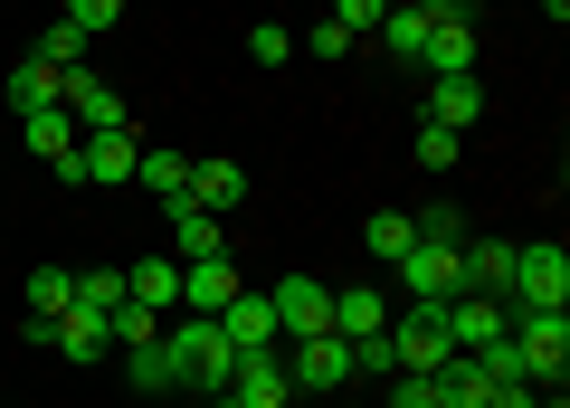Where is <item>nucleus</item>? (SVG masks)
<instances>
[{
	"label": "nucleus",
	"instance_id": "1",
	"mask_svg": "<svg viewBox=\"0 0 570 408\" xmlns=\"http://www.w3.org/2000/svg\"><path fill=\"white\" fill-rule=\"evenodd\" d=\"M163 351H171V370H181V389H200V399H219V389L238 380V351H228V332L209 324V314H163Z\"/></svg>",
	"mask_w": 570,
	"mask_h": 408
},
{
	"label": "nucleus",
	"instance_id": "2",
	"mask_svg": "<svg viewBox=\"0 0 570 408\" xmlns=\"http://www.w3.org/2000/svg\"><path fill=\"white\" fill-rule=\"evenodd\" d=\"M134 162H142V133L115 123V133H77V152L48 162V171H58L67 190H115V181H134Z\"/></svg>",
	"mask_w": 570,
	"mask_h": 408
},
{
	"label": "nucleus",
	"instance_id": "3",
	"mask_svg": "<svg viewBox=\"0 0 570 408\" xmlns=\"http://www.w3.org/2000/svg\"><path fill=\"white\" fill-rule=\"evenodd\" d=\"M276 361H285V380H295V399H343V389L362 380L343 332H305V342H285Z\"/></svg>",
	"mask_w": 570,
	"mask_h": 408
},
{
	"label": "nucleus",
	"instance_id": "4",
	"mask_svg": "<svg viewBox=\"0 0 570 408\" xmlns=\"http://www.w3.org/2000/svg\"><path fill=\"white\" fill-rule=\"evenodd\" d=\"M513 314H561L570 305V257H561V238H542V247H513Z\"/></svg>",
	"mask_w": 570,
	"mask_h": 408
},
{
	"label": "nucleus",
	"instance_id": "5",
	"mask_svg": "<svg viewBox=\"0 0 570 408\" xmlns=\"http://www.w3.org/2000/svg\"><path fill=\"white\" fill-rule=\"evenodd\" d=\"M504 342H513V361H523V380L561 389V370H570V324H561V314H513Z\"/></svg>",
	"mask_w": 570,
	"mask_h": 408
},
{
	"label": "nucleus",
	"instance_id": "6",
	"mask_svg": "<svg viewBox=\"0 0 570 408\" xmlns=\"http://www.w3.org/2000/svg\"><path fill=\"white\" fill-rule=\"evenodd\" d=\"M390 361L419 370V380H438V370L456 361V342H448V324H438V305H409L400 324H390Z\"/></svg>",
	"mask_w": 570,
	"mask_h": 408
},
{
	"label": "nucleus",
	"instance_id": "7",
	"mask_svg": "<svg viewBox=\"0 0 570 408\" xmlns=\"http://www.w3.org/2000/svg\"><path fill=\"white\" fill-rule=\"evenodd\" d=\"M266 305H276V332H285V342L333 332V286H324V276H285V286H266Z\"/></svg>",
	"mask_w": 570,
	"mask_h": 408
},
{
	"label": "nucleus",
	"instance_id": "8",
	"mask_svg": "<svg viewBox=\"0 0 570 408\" xmlns=\"http://www.w3.org/2000/svg\"><path fill=\"white\" fill-rule=\"evenodd\" d=\"M209 324L228 332V351H238V361H247V351H285V332H276V305H266L257 286H238L219 314H209Z\"/></svg>",
	"mask_w": 570,
	"mask_h": 408
},
{
	"label": "nucleus",
	"instance_id": "9",
	"mask_svg": "<svg viewBox=\"0 0 570 408\" xmlns=\"http://www.w3.org/2000/svg\"><path fill=\"white\" fill-rule=\"evenodd\" d=\"M400 295L409 305H448V295H466V266H456V247H409L400 257Z\"/></svg>",
	"mask_w": 570,
	"mask_h": 408
},
{
	"label": "nucleus",
	"instance_id": "10",
	"mask_svg": "<svg viewBox=\"0 0 570 408\" xmlns=\"http://www.w3.org/2000/svg\"><path fill=\"white\" fill-rule=\"evenodd\" d=\"M438 324H448L456 351H485V342H504L513 305H504V295H448V305H438Z\"/></svg>",
	"mask_w": 570,
	"mask_h": 408
},
{
	"label": "nucleus",
	"instance_id": "11",
	"mask_svg": "<svg viewBox=\"0 0 570 408\" xmlns=\"http://www.w3.org/2000/svg\"><path fill=\"white\" fill-rule=\"evenodd\" d=\"M58 105L77 115V133H115V123H134V115H124V96L96 77V67H67V77H58Z\"/></svg>",
	"mask_w": 570,
	"mask_h": 408
},
{
	"label": "nucleus",
	"instance_id": "12",
	"mask_svg": "<svg viewBox=\"0 0 570 408\" xmlns=\"http://www.w3.org/2000/svg\"><path fill=\"white\" fill-rule=\"evenodd\" d=\"M171 257H181V266L228 257V219H219V209H200V200H171Z\"/></svg>",
	"mask_w": 570,
	"mask_h": 408
},
{
	"label": "nucleus",
	"instance_id": "13",
	"mask_svg": "<svg viewBox=\"0 0 570 408\" xmlns=\"http://www.w3.org/2000/svg\"><path fill=\"white\" fill-rule=\"evenodd\" d=\"M333 332H343V342L390 332V295H381V286H333Z\"/></svg>",
	"mask_w": 570,
	"mask_h": 408
},
{
	"label": "nucleus",
	"instance_id": "14",
	"mask_svg": "<svg viewBox=\"0 0 570 408\" xmlns=\"http://www.w3.org/2000/svg\"><path fill=\"white\" fill-rule=\"evenodd\" d=\"M419 67L428 77H475V20H438L428 48H419Z\"/></svg>",
	"mask_w": 570,
	"mask_h": 408
},
{
	"label": "nucleus",
	"instance_id": "15",
	"mask_svg": "<svg viewBox=\"0 0 570 408\" xmlns=\"http://www.w3.org/2000/svg\"><path fill=\"white\" fill-rule=\"evenodd\" d=\"M238 286H247V276H238L228 257H200V266H181V314H219Z\"/></svg>",
	"mask_w": 570,
	"mask_h": 408
},
{
	"label": "nucleus",
	"instance_id": "16",
	"mask_svg": "<svg viewBox=\"0 0 570 408\" xmlns=\"http://www.w3.org/2000/svg\"><path fill=\"white\" fill-rule=\"evenodd\" d=\"M456 266H466V295H504L513 286V238H466Z\"/></svg>",
	"mask_w": 570,
	"mask_h": 408
},
{
	"label": "nucleus",
	"instance_id": "17",
	"mask_svg": "<svg viewBox=\"0 0 570 408\" xmlns=\"http://www.w3.org/2000/svg\"><path fill=\"white\" fill-rule=\"evenodd\" d=\"M475 115H485V86H475V77H428V123H448V133H466Z\"/></svg>",
	"mask_w": 570,
	"mask_h": 408
},
{
	"label": "nucleus",
	"instance_id": "18",
	"mask_svg": "<svg viewBox=\"0 0 570 408\" xmlns=\"http://www.w3.org/2000/svg\"><path fill=\"white\" fill-rule=\"evenodd\" d=\"M134 181L153 190V200H190V152H171V143H142V162H134Z\"/></svg>",
	"mask_w": 570,
	"mask_h": 408
},
{
	"label": "nucleus",
	"instance_id": "19",
	"mask_svg": "<svg viewBox=\"0 0 570 408\" xmlns=\"http://www.w3.org/2000/svg\"><path fill=\"white\" fill-rule=\"evenodd\" d=\"M124 295H134V305H153V314H171V305H181V257H142V266H124Z\"/></svg>",
	"mask_w": 570,
	"mask_h": 408
},
{
	"label": "nucleus",
	"instance_id": "20",
	"mask_svg": "<svg viewBox=\"0 0 570 408\" xmlns=\"http://www.w3.org/2000/svg\"><path fill=\"white\" fill-rule=\"evenodd\" d=\"M20 143L39 152V162H67V152H77V115H67V105H39V115H20Z\"/></svg>",
	"mask_w": 570,
	"mask_h": 408
},
{
	"label": "nucleus",
	"instance_id": "21",
	"mask_svg": "<svg viewBox=\"0 0 570 408\" xmlns=\"http://www.w3.org/2000/svg\"><path fill=\"white\" fill-rule=\"evenodd\" d=\"M48 351H67V361H96V351H115V342H105V314L67 305L58 324H48Z\"/></svg>",
	"mask_w": 570,
	"mask_h": 408
},
{
	"label": "nucleus",
	"instance_id": "22",
	"mask_svg": "<svg viewBox=\"0 0 570 408\" xmlns=\"http://www.w3.org/2000/svg\"><path fill=\"white\" fill-rule=\"evenodd\" d=\"M124 380H134L142 399H171V389H181V370H171V351H163V332H153V342H142V351H124Z\"/></svg>",
	"mask_w": 570,
	"mask_h": 408
},
{
	"label": "nucleus",
	"instance_id": "23",
	"mask_svg": "<svg viewBox=\"0 0 570 408\" xmlns=\"http://www.w3.org/2000/svg\"><path fill=\"white\" fill-rule=\"evenodd\" d=\"M20 305H29V324H58V314L77 305V276H67V266H39V276L20 286Z\"/></svg>",
	"mask_w": 570,
	"mask_h": 408
},
{
	"label": "nucleus",
	"instance_id": "24",
	"mask_svg": "<svg viewBox=\"0 0 570 408\" xmlns=\"http://www.w3.org/2000/svg\"><path fill=\"white\" fill-rule=\"evenodd\" d=\"M362 247H371V257H381V266H400L409 247H419V219H409V209H371V228H362Z\"/></svg>",
	"mask_w": 570,
	"mask_h": 408
},
{
	"label": "nucleus",
	"instance_id": "25",
	"mask_svg": "<svg viewBox=\"0 0 570 408\" xmlns=\"http://www.w3.org/2000/svg\"><path fill=\"white\" fill-rule=\"evenodd\" d=\"M190 200H200V209H238L247 200V171L238 162H190Z\"/></svg>",
	"mask_w": 570,
	"mask_h": 408
},
{
	"label": "nucleus",
	"instance_id": "26",
	"mask_svg": "<svg viewBox=\"0 0 570 408\" xmlns=\"http://www.w3.org/2000/svg\"><path fill=\"white\" fill-rule=\"evenodd\" d=\"M428 29H438V20H428V10H409V0H390V10H381V48H390V58H419Z\"/></svg>",
	"mask_w": 570,
	"mask_h": 408
},
{
	"label": "nucleus",
	"instance_id": "27",
	"mask_svg": "<svg viewBox=\"0 0 570 408\" xmlns=\"http://www.w3.org/2000/svg\"><path fill=\"white\" fill-rule=\"evenodd\" d=\"M39 105H58V67L20 58V67H10V115H39Z\"/></svg>",
	"mask_w": 570,
	"mask_h": 408
},
{
	"label": "nucleus",
	"instance_id": "28",
	"mask_svg": "<svg viewBox=\"0 0 570 408\" xmlns=\"http://www.w3.org/2000/svg\"><path fill=\"white\" fill-rule=\"evenodd\" d=\"M153 332H163V314H153V305H134V295H124V305L105 314V342H115V351H142Z\"/></svg>",
	"mask_w": 570,
	"mask_h": 408
},
{
	"label": "nucleus",
	"instance_id": "29",
	"mask_svg": "<svg viewBox=\"0 0 570 408\" xmlns=\"http://www.w3.org/2000/svg\"><path fill=\"white\" fill-rule=\"evenodd\" d=\"M409 219H419L428 247H466V209H456V200H428V209H409Z\"/></svg>",
	"mask_w": 570,
	"mask_h": 408
},
{
	"label": "nucleus",
	"instance_id": "30",
	"mask_svg": "<svg viewBox=\"0 0 570 408\" xmlns=\"http://www.w3.org/2000/svg\"><path fill=\"white\" fill-rule=\"evenodd\" d=\"M86 48H96V39H86V29H48V39H39V67H58V77H67V67H86Z\"/></svg>",
	"mask_w": 570,
	"mask_h": 408
},
{
	"label": "nucleus",
	"instance_id": "31",
	"mask_svg": "<svg viewBox=\"0 0 570 408\" xmlns=\"http://www.w3.org/2000/svg\"><path fill=\"white\" fill-rule=\"evenodd\" d=\"M77 305H86V314H115V305H124V276H115V266H96V276H77Z\"/></svg>",
	"mask_w": 570,
	"mask_h": 408
},
{
	"label": "nucleus",
	"instance_id": "32",
	"mask_svg": "<svg viewBox=\"0 0 570 408\" xmlns=\"http://www.w3.org/2000/svg\"><path fill=\"white\" fill-rule=\"evenodd\" d=\"M381 408H448V399H438V380H419V370H390V399Z\"/></svg>",
	"mask_w": 570,
	"mask_h": 408
},
{
	"label": "nucleus",
	"instance_id": "33",
	"mask_svg": "<svg viewBox=\"0 0 570 408\" xmlns=\"http://www.w3.org/2000/svg\"><path fill=\"white\" fill-rule=\"evenodd\" d=\"M115 20H124V0H67V29H86V39H105Z\"/></svg>",
	"mask_w": 570,
	"mask_h": 408
},
{
	"label": "nucleus",
	"instance_id": "34",
	"mask_svg": "<svg viewBox=\"0 0 570 408\" xmlns=\"http://www.w3.org/2000/svg\"><path fill=\"white\" fill-rule=\"evenodd\" d=\"M419 171H456V133L448 123H419Z\"/></svg>",
	"mask_w": 570,
	"mask_h": 408
},
{
	"label": "nucleus",
	"instance_id": "35",
	"mask_svg": "<svg viewBox=\"0 0 570 408\" xmlns=\"http://www.w3.org/2000/svg\"><path fill=\"white\" fill-rule=\"evenodd\" d=\"M247 58H257V67H285V58H295V39H285L276 20H257V29H247Z\"/></svg>",
	"mask_w": 570,
	"mask_h": 408
},
{
	"label": "nucleus",
	"instance_id": "36",
	"mask_svg": "<svg viewBox=\"0 0 570 408\" xmlns=\"http://www.w3.org/2000/svg\"><path fill=\"white\" fill-rule=\"evenodd\" d=\"M305 48H314V58H352V29H343V20H333V10H324V20H314V39H305Z\"/></svg>",
	"mask_w": 570,
	"mask_h": 408
},
{
	"label": "nucleus",
	"instance_id": "37",
	"mask_svg": "<svg viewBox=\"0 0 570 408\" xmlns=\"http://www.w3.org/2000/svg\"><path fill=\"white\" fill-rule=\"evenodd\" d=\"M381 10H390V0H333V20H343L352 39H362V29H381Z\"/></svg>",
	"mask_w": 570,
	"mask_h": 408
},
{
	"label": "nucleus",
	"instance_id": "38",
	"mask_svg": "<svg viewBox=\"0 0 570 408\" xmlns=\"http://www.w3.org/2000/svg\"><path fill=\"white\" fill-rule=\"evenodd\" d=\"M409 10H428V20H475V0H409Z\"/></svg>",
	"mask_w": 570,
	"mask_h": 408
},
{
	"label": "nucleus",
	"instance_id": "39",
	"mask_svg": "<svg viewBox=\"0 0 570 408\" xmlns=\"http://www.w3.org/2000/svg\"><path fill=\"white\" fill-rule=\"evenodd\" d=\"M542 10H551V20H561V10H570V0H542Z\"/></svg>",
	"mask_w": 570,
	"mask_h": 408
},
{
	"label": "nucleus",
	"instance_id": "40",
	"mask_svg": "<svg viewBox=\"0 0 570 408\" xmlns=\"http://www.w3.org/2000/svg\"><path fill=\"white\" fill-rule=\"evenodd\" d=\"M333 408H371V399H333Z\"/></svg>",
	"mask_w": 570,
	"mask_h": 408
}]
</instances>
